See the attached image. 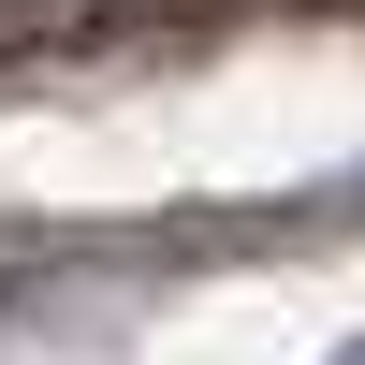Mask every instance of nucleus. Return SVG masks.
<instances>
[{
	"instance_id": "f257e3e1",
	"label": "nucleus",
	"mask_w": 365,
	"mask_h": 365,
	"mask_svg": "<svg viewBox=\"0 0 365 365\" xmlns=\"http://www.w3.org/2000/svg\"><path fill=\"white\" fill-rule=\"evenodd\" d=\"M336 365H365V351H336Z\"/></svg>"
}]
</instances>
